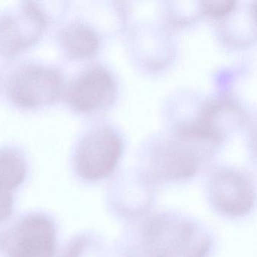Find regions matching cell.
Instances as JSON below:
<instances>
[{
    "label": "cell",
    "instance_id": "5b68a950",
    "mask_svg": "<svg viewBox=\"0 0 257 257\" xmlns=\"http://www.w3.org/2000/svg\"><path fill=\"white\" fill-rule=\"evenodd\" d=\"M123 151V142L114 130L100 127L87 133L78 143L75 167L87 182H97L114 172Z\"/></svg>",
    "mask_w": 257,
    "mask_h": 257
},
{
    "label": "cell",
    "instance_id": "7a4b0ae2",
    "mask_svg": "<svg viewBox=\"0 0 257 257\" xmlns=\"http://www.w3.org/2000/svg\"><path fill=\"white\" fill-rule=\"evenodd\" d=\"M180 142H166L151 155L147 178L153 183H178L193 178L202 161L217 145L204 137L181 130Z\"/></svg>",
    "mask_w": 257,
    "mask_h": 257
},
{
    "label": "cell",
    "instance_id": "52a82bcc",
    "mask_svg": "<svg viewBox=\"0 0 257 257\" xmlns=\"http://www.w3.org/2000/svg\"><path fill=\"white\" fill-rule=\"evenodd\" d=\"M117 87L111 74L96 65L84 69L69 83L66 98L71 106L81 111L91 112L109 105Z\"/></svg>",
    "mask_w": 257,
    "mask_h": 257
},
{
    "label": "cell",
    "instance_id": "8992f818",
    "mask_svg": "<svg viewBox=\"0 0 257 257\" xmlns=\"http://www.w3.org/2000/svg\"><path fill=\"white\" fill-rule=\"evenodd\" d=\"M208 199L219 214L240 218L251 212L256 202L253 181L238 170L221 168L213 174L207 187Z\"/></svg>",
    "mask_w": 257,
    "mask_h": 257
},
{
    "label": "cell",
    "instance_id": "30bf717a",
    "mask_svg": "<svg viewBox=\"0 0 257 257\" xmlns=\"http://www.w3.org/2000/svg\"><path fill=\"white\" fill-rule=\"evenodd\" d=\"M27 161L16 146H0V190L12 192L22 184L27 175Z\"/></svg>",
    "mask_w": 257,
    "mask_h": 257
},
{
    "label": "cell",
    "instance_id": "3957f363",
    "mask_svg": "<svg viewBox=\"0 0 257 257\" xmlns=\"http://www.w3.org/2000/svg\"><path fill=\"white\" fill-rule=\"evenodd\" d=\"M3 92L9 103L23 110H34L54 102L62 90V75L54 66L21 62L3 78Z\"/></svg>",
    "mask_w": 257,
    "mask_h": 257
},
{
    "label": "cell",
    "instance_id": "8fae6325",
    "mask_svg": "<svg viewBox=\"0 0 257 257\" xmlns=\"http://www.w3.org/2000/svg\"><path fill=\"white\" fill-rule=\"evenodd\" d=\"M60 38L63 48L74 57H88L96 51L99 45L96 33L87 26L78 23L64 27Z\"/></svg>",
    "mask_w": 257,
    "mask_h": 257
},
{
    "label": "cell",
    "instance_id": "5bb4252c",
    "mask_svg": "<svg viewBox=\"0 0 257 257\" xmlns=\"http://www.w3.org/2000/svg\"><path fill=\"white\" fill-rule=\"evenodd\" d=\"M12 203V192L0 190V223L4 221L10 215Z\"/></svg>",
    "mask_w": 257,
    "mask_h": 257
},
{
    "label": "cell",
    "instance_id": "6da1fadb",
    "mask_svg": "<svg viewBox=\"0 0 257 257\" xmlns=\"http://www.w3.org/2000/svg\"><path fill=\"white\" fill-rule=\"evenodd\" d=\"M211 235L177 213L160 211L136 220L122 238V257H208Z\"/></svg>",
    "mask_w": 257,
    "mask_h": 257
},
{
    "label": "cell",
    "instance_id": "4fadbf2b",
    "mask_svg": "<svg viewBox=\"0 0 257 257\" xmlns=\"http://www.w3.org/2000/svg\"><path fill=\"white\" fill-rule=\"evenodd\" d=\"M236 3L232 1L204 2L202 11L211 18H223L236 9Z\"/></svg>",
    "mask_w": 257,
    "mask_h": 257
},
{
    "label": "cell",
    "instance_id": "9c48e42d",
    "mask_svg": "<svg viewBox=\"0 0 257 257\" xmlns=\"http://www.w3.org/2000/svg\"><path fill=\"white\" fill-rule=\"evenodd\" d=\"M151 181L145 178L138 184H128L111 190V203L119 215L127 218H142L148 214L153 201Z\"/></svg>",
    "mask_w": 257,
    "mask_h": 257
},
{
    "label": "cell",
    "instance_id": "ba28073f",
    "mask_svg": "<svg viewBox=\"0 0 257 257\" xmlns=\"http://www.w3.org/2000/svg\"><path fill=\"white\" fill-rule=\"evenodd\" d=\"M56 229L42 215L26 217L14 230L9 244V257H54Z\"/></svg>",
    "mask_w": 257,
    "mask_h": 257
},
{
    "label": "cell",
    "instance_id": "277c9868",
    "mask_svg": "<svg viewBox=\"0 0 257 257\" xmlns=\"http://www.w3.org/2000/svg\"><path fill=\"white\" fill-rule=\"evenodd\" d=\"M40 3L21 2L0 12V57L10 60L39 42L48 23Z\"/></svg>",
    "mask_w": 257,
    "mask_h": 257
},
{
    "label": "cell",
    "instance_id": "7c38bea8",
    "mask_svg": "<svg viewBox=\"0 0 257 257\" xmlns=\"http://www.w3.org/2000/svg\"><path fill=\"white\" fill-rule=\"evenodd\" d=\"M61 257H104V250L97 238L81 235L68 244Z\"/></svg>",
    "mask_w": 257,
    "mask_h": 257
}]
</instances>
